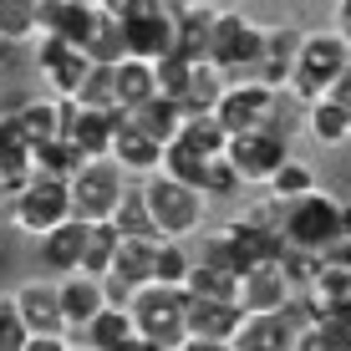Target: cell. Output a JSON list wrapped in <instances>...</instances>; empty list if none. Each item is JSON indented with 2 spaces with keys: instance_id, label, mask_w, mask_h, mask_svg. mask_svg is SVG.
<instances>
[{
  "instance_id": "cell-1",
  "label": "cell",
  "mask_w": 351,
  "mask_h": 351,
  "mask_svg": "<svg viewBox=\"0 0 351 351\" xmlns=\"http://www.w3.org/2000/svg\"><path fill=\"white\" fill-rule=\"evenodd\" d=\"M285 245L306 250V255H331L336 245L351 239V204L331 199V193H306V199L285 204Z\"/></svg>"
},
{
  "instance_id": "cell-2",
  "label": "cell",
  "mask_w": 351,
  "mask_h": 351,
  "mask_svg": "<svg viewBox=\"0 0 351 351\" xmlns=\"http://www.w3.org/2000/svg\"><path fill=\"white\" fill-rule=\"evenodd\" d=\"M128 311L138 316V336H143V341H153L158 351H178L189 341V290L184 285L153 280V285L132 290Z\"/></svg>"
},
{
  "instance_id": "cell-3",
  "label": "cell",
  "mask_w": 351,
  "mask_h": 351,
  "mask_svg": "<svg viewBox=\"0 0 351 351\" xmlns=\"http://www.w3.org/2000/svg\"><path fill=\"white\" fill-rule=\"evenodd\" d=\"M351 66V41L341 31H316L300 41V56H295V77H290V92L300 97V102H321L326 92L336 87V77Z\"/></svg>"
},
{
  "instance_id": "cell-4",
  "label": "cell",
  "mask_w": 351,
  "mask_h": 351,
  "mask_svg": "<svg viewBox=\"0 0 351 351\" xmlns=\"http://www.w3.org/2000/svg\"><path fill=\"white\" fill-rule=\"evenodd\" d=\"M66 219H77V209H71V178H56V173L36 168L26 178V189L10 193V224L26 229V234H51Z\"/></svg>"
},
{
  "instance_id": "cell-5",
  "label": "cell",
  "mask_w": 351,
  "mask_h": 351,
  "mask_svg": "<svg viewBox=\"0 0 351 351\" xmlns=\"http://www.w3.org/2000/svg\"><path fill=\"white\" fill-rule=\"evenodd\" d=\"M143 193H148V209H153V219H158L163 239H184L193 229H204V214H209V193L204 189H193L173 173H153L148 184H143Z\"/></svg>"
},
{
  "instance_id": "cell-6",
  "label": "cell",
  "mask_w": 351,
  "mask_h": 351,
  "mask_svg": "<svg viewBox=\"0 0 351 351\" xmlns=\"http://www.w3.org/2000/svg\"><path fill=\"white\" fill-rule=\"evenodd\" d=\"M128 193V168L117 158H87L71 173V209H77V219H112L117 204H123Z\"/></svg>"
},
{
  "instance_id": "cell-7",
  "label": "cell",
  "mask_w": 351,
  "mask_h": 351,
  "mask_svg": "<svg viewBox=\"0 0 351 351\" xmlns=\"http://www.w3.org/2000/svg\"><path fill=\"white\" fill-rule=\"evenodd\" d=\"M260 46H265V26H255L250 16H239V10H219V16H214L209 62L219 66V71H229V82H245V77H255Z\"/></svg>"
},
{
  "instance_id": "cell-8",
  "label": "cell",
  "mask_w": 351,
  "mask_h": 351,
  "mask_svg": "<svg viewBox=\"0 0 351 351\" xmlns=\"http://www.w3.org/2000/svg\"><path fill=\"white\" fill-rule=\"evenodd\" d=\"M36 66H41L46 92H51V97H66V102H71L97 62L87 56V46L66 41V36H36Z\"/></svg>"
},
{
  "instance_id": "cell-9",
  "label": "cell",
  "mask_w": 351,
  "mask_h": 351,
  "mask_svg": "<svg viewBox=\"0 0 351 351\" xmlns=\"http://www.w3.org/2000/svg\"><path fill=\"white\" fill-rule=\"evenodd\" d=\"M285 158H290V138L275 128H250L229 138V163L245 173V184H270Z\"/></svg>"
},
{
  "instance_id": "cell-10",
  "label": "cell",
  "mask_w": 351,
  "mask_h": 351,
  "mask_svg": "<svg viewBox=\"0 0 351 351\" xmlns=\"http://www.w3.org/2000/svg\"><path fill=\"white\" fill-rule=\"evenodd\" d=\"M275 107H280V92L265 87V82H229L224 102H219V123L234 132H250V128H270L275 123Z\"/></svg>"
},
{
  "instance_id": "cell-11",
  "label": "cell",
  "mask_w": 351,
  "mask_h": 351,
  "mask_svg": "<svg viewBox=\"0 0 351 351\" xmlns=\"http://www.w3.org/2000/svg\"><path fill=\"white\" fill-rule=\"evenodd\" d=\"M290 295H295V280L280 260H265V265H250L239 275V306L245 316H275V311H290Z\"/></svg>"
},
{
  "instance_id": "cell-12",
  "label": "cell",
  "mask_w": 351,
  "mask_h": 351,
  "mask_svg": "<svg viewBox=\"0 0 351 351\" xmlns=\"http://www.w3.org/2000/svg\"><path fill=\"white\" fill-rule=\"evenodd\" d=\"M158 280V239H132L123 234V245H117V260H112V275H107V285H112V295L132 300V290L153 285Z\"/></svg>"
},
{
  "instance_id": "cell-13",
  "label": "cell",
  "mask_w": 351,
  "mask_h": 351,
  "mask_svg": "<svg viewBox=\"0 0 351 351\" xmlns=\"http://www.w3.org/2000/svg\"><path fill=\"white\" fill-rule=\"evenodd\" d=\"M300 36L295 26H265V46H260V62H255V77L250 82H265V87L285 92L290 77H295V56H300Z\"/></svg>"
},
{
  "instance_id": "cell-14",
  "label": "cell",
  "mask_w": 351,
  "mask_h": 351,
  "mask_svg": "<svg viewBox=\"0 0 351 351\" xmlns=\"http://www.w3.org/2000/svg\"><path fill=\"white\" fill-rule=\"evenodd\" d=\"M16 306H21V321H26L31 336H62L66 331V311H62V290L51 280H31L16 290Z\"/></svg>"
},
{
  "instance_id": "cell-15",
  "label": "cell",
  "mask_w": 351,
  "mask_h": 351,
  "mask_svg": "<svg viewBox=\"0 0 351 351\" xmlns=\"http://www.w3.org/2000/svg\"><path fill=\"white\" fill-rule=\"evenodd\" d=\"M56 290H62V311H66L71 326H87V321H97L107 306H112V285H107L102 275H87V270L62 275Z\"/></svg>"
},
{
  "instance_id": "cell-16",
  "label": "cell",
  "mask_w": 351,
  "mask_h": 351,
  "mask_svg": "<svg viewBox=\"0 0 351 351\" xmlns=\"http://www.w3.org/2000/svg\"><path fill=\"white\" fill-rule=\"evenodd\" d=\"M163 153H168L163 143H153L128 112H117V132H112V153H107V158H117L128 173H148L153 178V173H163Z\"/></svg>"
},
{
  "instance_id": "cell-17",
  "label": "cell",
  "mask_w": 351,
  "mask_h": 351,
  "mask_svg": "<svg viewBox=\"0 0 351 351\" xmlns=\"http://www.w3.org/2000/svg\"><path fill=\"white\" fill-rule=\"evenodd\" d=\"M97 16H102L97 0H41V36H66V41L87 46Z\"/></svg>"
},
{
  "instance_id": "cell-18",
  "label": "cell",
  "mask_w": 351,
  "mask_h": 351,
  "mask_svg": "<svg viewBox=\"0 0 351 351\" xmlns=\"http://www.w3.org/2000/svg\"><path fill=\"white\" fill-rule=\"evenodd\" d=\"M10 117L21 123V132H26L31 148H41V143H51V138H66L71 102H66V97H26Z\"/></svg>"
},
{
  "instance_id": "cell-19",
  "label": "cell",
  "mask_w": 351,
  "mask_h": 351,
  "mask_svg": "<svg viewBox=\"0 0 351 351\" xmlns=\"http://www.w3.org/2000/svg\"><path fill=\"white\" fill-rule=\"evenodd\" d=\"M173 46H178V16H173V5H168V10H153V16L128 21V56L163 62Z\"/></svg>"
},
{
  "instance_id": "cell-20",
  "label": "cell",
  "mask_w": 351,
  "mask_h": 351,
  "mask_svg": "<svg viewBox=\"0 0 351 351\" xmlns=\"http://www.w3.org/2000/svg\"><path fill=\"white\" fill-rule=\"evenodd\" d=\"M245 321H250V316H245V306H239V300L189 295V336H219V341H234Z\"/></svg>"
},
{
  "instance_id": "cell-21",
  "label": "cell",
  "mask_w": 351,
  "mask_h": 351,
  "mask_svg": "<svg viewBox=\"0 0 351 351\" xmlns=\"http://www.w3.org/2000/svg\"><path fill=\"white\" fill-rule=\"evenodd\" d=\"M295 331L300 321H290V311H275V316H250L239 326L234 346L239 351H295Z\"/></svg>"
},
{
  "instance_id": "cell-22",
  "label": "cell",
  "mask_w": 351,
  "mask_h": 351,
  "mask_svg": "<svg viewBox=\"0 0 351 351\" xmlns=\"http://www.w3.org/2000/svg\"><path fill=\"white\" fill-rule=\"evenodd\" d=\"M82 250H87V219H66L51 234H41V265L51 275H71L82 270Z\"/></svg>"
},
{
  "instance_id": "cell-23",
  "label": "cell",
  "mask_w": 351,
  "mask_h": 351,
  "mask_svg": "<svg viewBox=\"0 0 351 351\" xmlns=\"http://www.w3.org/2000/svg\"><path fill=\"white\" fill-rule=\"evenodd\" d=\"M112 132H117V112H92V107H77V102H71L66 138L77 143L87 158H107V153H112Z\"/></svg>"
},
{
  "instance_id": "cell-24",
  "label": "cell",
  "mask_w": 351,
  "mask_h": 351,
  "mask_svg": "<svg viewBox=\"0 0 351 351\" xmlns=\"http://www.w3.org/2000/svg\"><path fill=\"white\" fill-rule=\"evenodd\" d=\"M128 117H132V123H138L143 132H148L153 143H163V148H168V143L184 132V123H189L184 102H173V97H163V92H158V97H148L143 107H132Z\"/></svg>"
},
{
  "instance_id": "cell-25",
  "label": "cell",
  "mask_w": 351,
  "mask_h": 351,
  "mask_svg": "<svg viewBox=\"0 0 351 351\" xmlns=\"http://www.w3.org/2000/svg\"><path fill=\"white\" fill-rule=\"evenodd\" d=\"M224 92H229V71H219L214 62H193L189 87H184L178 102H184V112H219Z\"/></svg>"
},
{
  "instance_id": "cell-26",
  "label": "cell",
  "mask_w": 351,
  "mask_h": 351,
  "mask_svg": "<svg viewBox=\"0 0 351 351\" xmlns=\"http://www.w3.org/2000/svg\"><path fill=\"white\" fill-rule=\"evenodd\" d=\"M82 331H87V341H92L97 351H123V346L138 341V316L117 300V306H107L97 321H87Z\"/></svg>"
},
{
  "instance_id": "cell-27",
  "label": "cell",
  "mask_w": 351,
  "mask_h": 351,
  "mask_svg": "<svg viewBox=\"0 0 351 351\" xmlns=\"http://www.w3.org/2000/svg\"><path fill=\"white\" fill-rule=\"evenodd\" d=\"M117 107L132 112V107H143L148 97H158V66L143 62V56H128V62H117Z\"/></svg>"
},
{
  "instance_id": "cell-28",
  "label": "cell",
  "mask_w": 351,
  "mask_h": 351,
  "mask_svg": "<svg viewBox=\"0 0 351 351\" xmlns=\"http://www.w3.org/2000/svg\"><path fill=\"white\" fill-rule=\"evenodd\" d=\"M178 16V56L189 62H209V41H214V16L219 10H173Z\"/></svg>"
},
{
  "instance_id": "cell-29",
  "label": "cell",
  "mask_w": 351,
  "mask_h": 351,
  "mask_svg": "<svg viewBox=\"0 0 351 351\" xmlns=\"http://www.w3.org/2000/svg\"><path fill=\"white\" fill-rule=\"evenodd\" d=\"M117 245H123V229L112 219H97L87 224V250H82V270L87 275H112V260H117Z\"/></svg>"
},
{
  "instance_id": "cell-30",
  "label": "cell",
  "mask_w": 351,
  "mask_h": 351,
  "mask_svg": "<svg viewBox=\"0 0 351 351\" xmlns=\"http://www.w3.org/2000/svg\"><path fill=\"white\" fill-rule=\"evenodd\" d=\"M189 295H209V300H239V270L229 265H214V260H199L184 280Z\"/></svg>"
},
{
  "instance_id": "cell-31",
  "label": "cell",
  "mask_w": 351,
  "mask_h": 351,
  "mask_svg": "<svg viewBox=\"0 0 351 351\" xmlns=\"http://www.w3.org/2000/svg\"><path fill=\"white\" fill-rule=\"evenodd\" d=\"M178 138L189 143V148H199L204 158H224L229 153V128L219 123V112H189V123Z\"/></svg>"
},
{
  "instance_id": "cell-32",
  "label": "cell",
  "mask_w": 351,
  "mask_h": 351,
  "mask_svg": "<svg viewBox=\"0 0 351 351\" xmlns=\"http://www.w3.org/2000/svg\"><path fill=\"white\" fill-rule=\"evenodd\" d=\"M112 224L123 229V234H132V239H163V229H158V219H153L148 193H143V189H128V193H123V204H117Z\"/></svg>"
},
{
  "instance_id": "cell-33",
  "label": "cell",
  "mask_w": 351,
  "mask_h": 351,
  "mask_svg": "<svg viewBox=\"0 0 351 351\" xmlns=\"http://www.w3.org/2000/svg\"><path fill=\"white\" fill-rule=\"evenodd\" d=\"M306 128H311V138H316V143L336 148V143H346V138H351V112H341L331 97H321V102H311V107H306Z\"/></svg>"
},
{
  "instance_id": "cell-34",
  "label": "cell",
  "mask_w": 351,
  "mask_h": 351,
  "mask_svg": "<svg viewBox=\"0 0 351 351\" xmlns=\"http://www.w3.org/2000/svg\"><path fill=\"white\" fill-rule=\"evenodd\" d=\"M87 56L97 66H117V62H128V26L123 21H112L102 10L97 16V31H92V41H87Z\"/></svg>"
},
{
  "instance_id": "cell-35",
  "label": "cell",
  "mask_w": 351,
  "mask_h": 351,
  "mask_svg": "<svg viewBox=\"0 0 351 351\" xmlns=\"http://www.w3.org/2000/svg\"><path fill=\"white\" fill-rule=\"evenodd\" d=\"M0 36L5 41L41 36V0H0Z\"/></svg>"
},
{
  "instance_id": "cell-36",
  "label": "cell",
  "mask_w": 351,
  "mask_h": 351,
  "mask_svg": "<svg viewBox=\"0 0 351 351\" xmlns=\"http://www.w3.org/2000/svg\"><path fill=\"white\" fill-rule=\"evenodd\" d=\"M31 163L41 168V173H56V178H71L82 163H87V153L77 148L71 138H51V143H41V148H31Z\"/></svg>"
},
{
  "instance_id": "cell-37",
  "label": "cell",
  "mask_w": 351,
  "mask_h": 351,
  "mask_svg": "<svg viewBox=\"0 0 351 351\" xmlns=\"http://www.w3.org/2000/svg\"><path fill=\"white\" fill-rule=\"evenodd\" d=\"M77 107H92V112H123L117 107V71L112 66H92L87 82H82V92L71 97Z\"/></svg>"
},
{
  "instance_id": "cell-38",
  "label": "cell",
  "mask_w": 351,
  "mask_h": 351,
  "mask_svg": "<svg viewBox=\"0 0 351 351\" xmlns=\"http://www.w3.org/2000/svg\"><path fill=\"white\" fill-rule=\"evenodd\" d=\"M209 163H214V158H204V153L189 148L184 138H173V143H168V153H163V173L184 178V184H193V189H204V178H209Z\"/></svg>"
},
{
  "instance_id": "cell-39",
  "label": "cell",
  "mask_w": 351,
  "mask_h": 351,
  "mask_svg": "<svg viewBox=\"0 0 351 351\" xmlns=\"http://www.w3.org/2000/svg\"><path fill=\"white\" fill-rule=\"evenodd\" d=\"M270 199H280V204H295V199H306V193H316V173H311L300 158H285L280 168H275V178L270 184Z\"/></svg>"
},
{
  "instance_id": "cell-40",
  "label": "cell",
  "mask_w": 351,
  "mask_h": 351,
  "mask_svg": "<svg viewBox=\"0 0 351 351\" xmlns=\"http://www.w3.org/2000/svg\"><path fill=\"white\" fill-rule=\"evenodd\" d=\"M295 351H351V336L336 331L331 321H306L295 331Z\"/></svg>"
},
{
  "instance_id": "cell-41",
  "label": "cell",
  "mask_w": 351,
  "mask_h": 351,
  "mask_svg": "<svg viewBox=\"0 0 351 351\" xmlns=\"http://www.w3.org/2000/svg\"><path fill=\"white\" fill-rule=\"evenodd\" d=\"M204 193H209V199H239V193H245V173H239V168L229 163V153H224V158H214V163H209V178H204Z\"/></svg>"
},
{
  "instance_id": "cell-42",
  "label": "cell",
  "mask_w": 351,
  "mask_h": 351,
  "mask_svg": "<svg viewBox=\"0 0 351 351\" xmlns=\"http://www.w3.org/2000/svg\"><path fill=\"white\" fill-rule=\"evenodd\" d=\"M189 270H193V260H189L184 239H158V280L163 285H184Z\"/></svg>"
},
{
  "instance_id": "cell-43",
  "label": "cell",
  "mask_w": 351,
  "mask_h": 351,
  "mask_svg": "<svg viewBox=\"0 0 351 351\" xmlns=\"http://www.w3.org/2000/svg\"><path fill=\"white\" fill-rule=\"evenodd\" d=\"M26 341H31V331H26V321H21L16 295H0V351H21Z\"/></svg>"
},
{
  "instance_id": "cell-44",
  "label": "cell",
  "mask_w": 351,
  "mask_h": 351,
  "mask_svg": "<svg viewBox=\"0 0 351 351\" xmlns=\"http://www.w3.org/2000/svg\"><path fill=\"white\" fill-rule=\"evenodd\" d=\"M153 66H158V92L178 102V97H184V87H189V71H193V62H189V56H178V51H168L163 62H153Z\"/></svg>"
},
{
  "instance_id": "cell-45",
  "label": "cell",
  "mask_w": 351,
  "mask_h": 351,
  "mask_svg": "<svg viewBox=\"0 0 351 351\" xmlns=\"http://www.w3.org/2000/svg\"><path fill=\"white\" fill-rule=\"evenodd\" d=\"M97 5L107 10L112 21H138V16H153V10H168V0H97Z\"/></svg>"
},
{
  "instance_id": "cell-46",
  "label": "cell",
  "mask_w": 351,
  "mask_h": 351,
  "mask_svg": "<svg viewBox=\"0 0 351 351\" xmlns=\"http://www.w3.org/2000/svg\"><path fill=\"white\" fill-rule=\"evenodd\" d=\"M321 260H326V255H306V250H290V245H285V255H280V265L290 270V280H295V285H311V280H316Z\"/></svg>"
},
{
  "instance_id": "cell-47",
  "label": "cell",
  "mask_w": 351,
  "mask_h": 351,
  "mask_svg": "<svg viewBox=\"0 0 351 351\" xmlns=\"http://www.w3.org/2000/svg\"><path fill=\"white\" fill-rule=\"evenodd\" d=\"M321 321H331L336 331H346V336H351V295H346V300H331V306H326V316H321Z\"/></svg>"
},
{
  "instance_id": "cell-48",
  "label": "cell",
  "mask_w": 351,
  "mask_h": 351,
  "mask_svg": "<svg viewBox=\"0 0 351 351\" xmlns=\"http://www.w3.org/2000/svg\"><path fill=\"white\" fill-rule=\"evenodd\" d=\"M178 351H234V341H219V336H189Z\"/></svg>"
},
{
  "instance_id": "cell-49",
  "label": "cell",
  "mask_w": 351,
  "mask_h": 351,
  "mask_svg": "<svg viewBox=\"0 0 351 351\" xmlns=\"http://www.w3.org/2000/svg\"><path fill=\"white\" fill-rule=\"evenodd\" d=\"M326 97H331V102H336V107H341V112H351V66L341 71V77H336V87H331V92H326Z\"/></svg>"
},
{
  "instance_id": "cell-50",
  "label": "cell",
  "mask_w": 351,
  "mask_h": 351,
  "mask_svg": "<svg viewBox=\"0 0 351 351\" xmlns=\"http://www.w3.org/2000/svg\"><path fill=\"white\" fill-rule=\"evenodd\" d=\"M21 351H71V346H66V336H31Z\"/></svg>"
},
{
  "instance_id": "cell-51",
  "label": "cell",
  "mask_w": 351,
  "mask_h": 351,
  "mask_svg": "<svg viewBox=\"0 0 351 351\" xmlns=\"http://www.w3.org/2000/svg\"><path fill=\"white\" fill-rule=\"evenodd\" d=\"M331 26L351 41V0H336V21H331Z\"/></svg>"
},
{
  "instance_id": "cell-52",
  "label": "cell",
  "mask_w": 351,
  "mask_h": 351,
  "mask_svg": "<svg viewBox=\"0 0 351 351\" xmlns=\"http://www.w3.org/2000/svg\"><path fill=\"white\" fill-rule=\"evenodd\" d=\"M173 10H219V0H168Z\"/></svg>"
},
{
  "instance_id": "cell-53",
  "label": "cell",
  "mask_w": 351,
  "mask_h": 351,
  "mask_svg": "<svg viewBox=\"0 0 351 351\" xmlns=\"http://www.w3.org/2000/svg\"><path fill=\"white\" fill-rule=\"evenodd\" d=\"M331 255H336V260H346V265H351V239H346V245H336V250H331Z\"/></svg>"
},
{
  "instance_id": "cell-54",
  "label": "cell",
  "mask_w": 351,
  "mask_h": 351,
  "mask_svg": "<svg viewBox=\"0 0 351 351\" xmlns=\"http://www.w3.org/2000/svg\"><path fill=\"white\" fill-rule=\"evenodd\" d=\"M123 351H158V346H153V341H143V336H138V341H132V346H123Z\"/></svg>"
},
{
  "instance_id": "cell-55",
  "label": "cell",
  "mask_w": 351,
  "mask_h": 351,
  "mask_svg": "<svg viewBox=\"0 0 351 351\" xmlns=\"http://www.w3.org/2000/svg\"><path fill=\"white\" fill-rule=\"evenodd\" d=\"M10 46H16V41H5V36H0V66L10 62Z\"/></svg>"
},
{
  "instance_id": "cell-56",
  "label": "cell",
  "mask_w": 351,
  "mask_h": 351,
  "mask_svg": "<svg viewBox=\"0 0 351 351\" xmlns=\"http://www.w3.org/2000/svg\"><path fill=\"white\" fill-rule=\"evenodd\" d=\"M0 214H10V199H5V189H0Z\"/></svg>"
},
{
  "instance_id": "cell-57",
  "label": "cell",
  "mask_w": 351,
  "mask_h": 351,
  "mask_svg": "<svg viewBox=\"0 0 351 351\" xmlns=\"http://www.w3.org/2000/svg\"><path fill=\"white\" fill-rule=\"evenodd\" d=\"M71 351H97V346H92V341H82V346H71Z\"/></svg>"
},
{
  "instance_id": "cell-58",
  "label": "cell",
  "mask_w": 351,
  "mask_h": 351,
  "mask_svg": "<svg viewBox=\"0 0 351 351\" xmlns=\"http://www.w3.org/2000/svg\"><path fill=\"white\" fill-rule=\"evenodd\" d=\"M234 351H239V346H234Z\"/></svg>"
}]
</instances>
